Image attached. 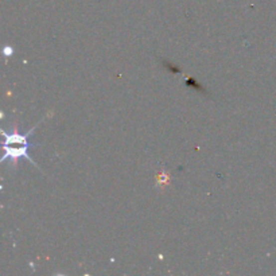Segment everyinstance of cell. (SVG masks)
<instances>
[{
	"mask_svg": "<svg viewBox=\"0 0 276 276\" xmlns=\"http://www.w3.org/2000/svg\"><path fill=\"white\" fill-rule=\"evenodd\" d=\"M170 185V175L166 170H162V172L156 177V187L164 189L166 186Z\"/></svg>",
	"mask_w": 276,
	"mask_h": 276,
	"instance_id": "6da1fadb",
	"label": "cell"
},
{
	"mask_svg": "<svg viewBox=\"0 0 276 276\" xmlns=\"http://www.w3.org/2000/svg\"><path fill=\"white\" fill-rule=\"evenodd\" d=\"M4 54H7V55L11 54V55H12V49H9V47H5V49H4Z\"/></svg>",
	"mask_w": 276,
	"mask_h": 276,
	"instance_id": "7a4b0ae2",
	"label": "cell"
}]
</instances>
